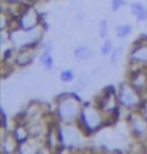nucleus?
<instances>
[{"mask_svg":"<svg viewBox=\"0 0 147 154\" xmlns=\"http://www.w3.org/2000/svg\"><path fill=\"white\" fill-rule=\"evenodd\" d=\"M74 79V72L71 69H65L61 72V81L62 82H69V81Z\"/></svg>","mask_w":147,"mask_h":154,"instance_id":"ddd939ff","label":"nucleus"},{"mask_svg":"<svg viewBox=\"0 0 147 154\" xmlns=\"http://www.w3.org/2000/svg\"><path fill=\"white\" fill-rule=\"evenodd\" d=\"M123 5H124V3H123V0H111V9H113L114 12H117Z\"/></svg>","mask_w":147,"mask_h":154,"instance_id":"f3484780","label":"nucleus"},{"mask_svg":"<svg viewBox=\"0 0 147 154\" xmlns=\"http://www.w3.org/2000/svg\"><path fill=\"white\" fill-rule=\"evenodd\" d=\"M120 101L124 107L131 108L139 104V97H137V92H136L131 87L123 85V87H121V91H120Z\"/></svg>","mask_w":147,"mask_h":154,"instance_id":"7ed1b4c3","label":"nucleus"},{"mask_svg":"<svg viewBox=\"0 0 147 154\" xmlns=\"http://www.w3.org/2000/svg\"><path fill=\"white\" fill-rule=\"evenodd\" d=\"M80 112V104L78 100L74 97H68L65 100H62L59 102L58 107V114H59L62 121H71L74 120V117Z\"/></svg>","mask_w":147,"mask_h":154,"instance_id":"f257e3e1","label":"nucleus"},{"mask_svg":"<svg viewBox=\"0 0 147 154\" xmlns=\"http://www.w3.org/2000/svg\"><path fill=\"white\" fill-rule=\"evenodd\" d=\"M38 25V13L35 12V9H29L27 12L23 13L22 19H20V29H26V30H30L36 27Z\"/></svg>","mask_w":147,"mask_h":154,"instance_id":"20e7f679","label":"nucleus"},{"mask_svg":"<svg viewBox=\"0 0 147 154\" xmlns=\"http://www.w3.org/2000/svg\"><path fill=\"white\" fill-rule=\"evenodd\" d=\"M102 107L104 109H113L115 107V102H114V95L108 94L104 97V101H102Z\"/></svg>","mask_w":147,"mask_h":154,"instance_id":"9b49d317","label":"nucleus"},{"mask_svg":"<svg viewBox=\"0 0 147 154\" xmlns=\"http://www.w3.org/2000/svg\"><path fill=\"white\" fill-rule=\"evenodd\" d=\"M131 59L134 62H147V45L134 49V52L131 54Z\"/></svg>","mask_w":147,"mask_h":154,"instance_id":"6e6552de","label":"nucleus"},{"mask_svg":"<svg viewBox=\"0 0 147 154\" xmlns=\"http://www.w3.org/2000/svg\"><path fill=\"white\" fill-rule=\"evenodd\" d=\"M81 120H82L84 125H85L89 131L97 130L101 124L100 114H98V111L92 107H85L82 111H81Z\"/></svg>","mask_w":147,"mask_h":154,"instance_id":"f03ea898","label":"nucleus"},{"mask_svg":"<svg viewBox=\"0 0 147 154\" xmlns=\"http://www.w3.org/2000/svg\"><path fill=\"white\" fill-rule=\"evenodd\" d=\"M107 36V22L105 20H101L100 22V38L104 39Z\"/></svg>","mask_w":147,"mask_h":154,"instance_id":"2eb2a0df","label":"nucleus"},{"mask_svg":"<svg viewBox=\"0 0 147 154\" xmlns=\"http://www.w3.org/2000/svg\"><path fill=\"white\" fill-rule=\"evenodd\" d=\"M61 138L65 146H77L80 141V134L75 128H64L61 131Z\"/></svg>","mask_w":147,"mask_h":154,"instance_id":"39448f33","label":"nucleus"},{"mask_svg":"<svg viewBox=\"0 0 147 154\" xmlns=\"http://www.w3.org/2000/svg\"><path fill=\"white\" fill-rule=\"evenodd\" d=\"M123 54V46L117 48L115 51H114L113 54V58H111V63H115V62H118V58H120V55Z\"/></svg>","mask_w":147,"mask_h":154,"instance_id":"dca6fc26","label":"nucleus"},{"mask_svg":"<svg viewBox=\"0 0 147 154\" xmlns=\"http://www.w3.org/2000/svg\"><path fill=\"white\" fill-rule=\"evenodd\" d=\"M130 32H131V26H130V25H120V26L115 29V33H117L118 38H124V36H127Z\"/></svg>","mask_w":147,"mask_h":154,"instance_id":"f8f14e48","label":"nucleus"},{"mask_svg":"<svg viewBox=\"0 0 147 154\" xmlns=\"http://www.w3.org/2000/svg\"><path fill=\"white\" fill-rule=\"evenodd\" d=\"M131 12L137 17V20H146L147 19V7L141 2H134L131 3Z\"/></svg>","mask_w":147,"mask_h":154,"instance_id":"423d86ee","label":"nucleus"},{"mask_svg":"<svg viewBox=\"0 0 147 154\" xmlns=\"http://www.w3.org/2000/svg\"><path fill=\"white\" fill-rule=\"evenodd\" d=\"M22 130H23V128H17V130H16V137H17V140H19L20 143H23V140L26 138V131L22 133Z\"/></svg>","mask_w":147,"mask_h":154,"instance_id":"a211bd4d","label":"nucleus"},{"mask_svg":"<svg viewBox=\"0 0 147 154\" xmlns=\"http://www.w3.org/2000/svg\"><path fill=\"white\" fill-rule=\"evenodd\" d=\"M133 130L139 135L146 134L147 133V121L144 120V118H141V117L136 118V120L133 121Z\"/></svg>","mask_w":147,"mask_h":154,"instance_id":"1a4fd4ad","label":"nucleus"},{"mask_svg":"<svg viewBox=\"0 0 147 154\" xmlns=\"http://www.w3.org/2000/svg\"><path fill=\"white\" fill-rule=\"evenodd\" d=\"M51 52H52V48H51V45H48V46L45 48V51L42 52V55H40V63L46 68V69H51L52 65H54V59H52Z\"/></svg>","mask_w":147,"mask_h":154,"instance_id":"0eeeda50","label":"nucleus"},{"mask_svg":"<svg viewBox=\"0 0 147 154\" xmlns=\"http://www.w3.org/2000/svg\"><path fill=\"white\" fill-rule=\"evenodd\" d=\"M91 55H92V52H91V49H89L88 46H78L77 49H75V58L80 59V60L89 59Z\"/></svg>","mask_w":147,"mask_h":154,"instance_id":"9d476101","label":"nucleus"},{"mask_svg":"<svg viewBox=\"0 0 147 154\" xmlns=\"http://www.w3.org/2000/svg\"><path fill=\"white\" fill-rule=\"evenodd\" d=\"M111 51H113V42H111V40H105V42H104V45L101 46V54L108 55Z\"/></svg>","mask_w":147,"mask_h":154,"instance_id":"4468645a","label":"nucleus"}]
</instances>
